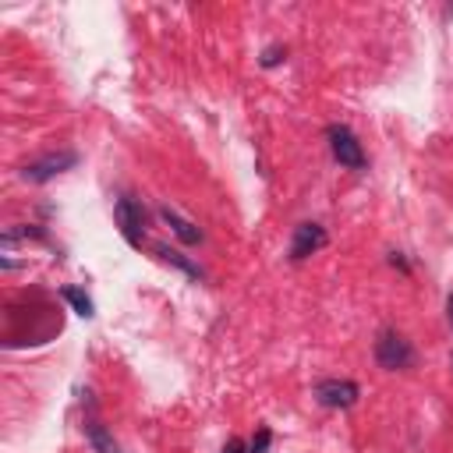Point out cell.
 <instances>
[{
    "label": "cell",
    "mask_w": 453,
    "mask_h": 453,
    "mask_svg": "<svg viewBox=\"0 0 453 453\" xmlns=\"http://www.w3.org/2000/svg\"><path fill=\"white\" fill-rule=\"evenodd\" d=\"M375 361L386 372H403V368L414 365V347L400 329H382L379 340H375Z\"/></svg>",
    "instance_id": "6da1fadb"
},
{
    "label": "cell",
    "mask_w": 453,
    "mask_h": 453,
    "mask_svg": "<svg viewBox=\"0 0 453 453\" xmlns=\"http://www.w3.org/2000/svg\"><path fill=\"white\" fill-rule=\"evenodd\" d=\"M326 142H329V152L340 166L347 170H365V149L357 142V134L347 127V124H329L326 127Z\"/></svg>",
    "instance_id": "7a4b0ae2"
},
{
    "label": "cell",
    "mask_w": 453,
    "mask_h": 453,
    "mask_svg": "<svg viewBox=\"0 0 453 453\" xmlns=\"http://www.w3.org/2000/svg\"><path fill=\"white\" fill-rule=\"evenodd\" d=\"M113 219H117L120 237L131 248H142V241H145V209H142V202H134L131 195H120L113 202Z\"/></svg>",
    "instance_id": "3957f363"
},
{
    "label": "cell",
    "mask_w": 453,
    "mask_h": 453,
    "mask_svg": "<svg viewBox=\"0 0 453 453\" xmlns=\"http://www.w3.org/2000/svg\"><path fill=\"white\" fill-rule=\"evenodd\" d=\"M357 396H361V386L354 379H322V382H315V400L329 411H347V407L357 403Z\"/></svg>",
    "instance_id": "277c9868"
},
{
    "label": "cell",
    "mask_w": 453,
    "mask_h": 453,
    "mask_svg": "<svg viewBox=\"0 0 453 453\" xmlns=\"http://www.w3.org/2000/svg\"><path fill=\"white\" fill-rule=\"evenodd\" d=\"M74 163H78V152H71V149H64V152H46V156H39V159L25 163V166H21V177H25V180H32V184H46L50 177H57V173L71 170Z\"/></svg>",
    "instance_id": "5b68a950"
},
{
    "label": "cell",
    "mask_w": 453,
    "mask_h": 453,
    "mask_svg": "<svg viewBox=\"0 0 453 453\" xmlns=\"http://www.w3.org/2000/svg\"><path fill=\"white\" fill-rule=\"evenodd\" d=\"M329 244V234L322 223H297L294 237H290V262H304L308 255L322 251Z\"/></svg>",
    "instance_id": "8992f818"
},
{
    "label": "cell",
    "mask_w": 453,
    "mask_h": 453,
    "mask_svg": "<svg viewBox=\"0 0 453 453\" xmlns=\"http://www.w3.org/2000/svg\"><path fill=\"white\" fill-rule=\"evenodd\" d=\"M159 216H163V223L177 234V241H184V244H198L202 241V230L191 223V219H184L177 209H170V205H159Z\"/></svg>",
    "instance_id": "52a82bcc"
},
{
    "label": "cell",
    "mask_w": 453,
    "mask_h": 453,
    "mask_svg": "<svg viewBox=\"0 0 453 453\" xmlns=\"http://www.w3.org/2000/svg\"><path fill=\"white\" fill-rule=\"evenodd\" d=\"M156 255L166 262V265H173V269H180L184 276H191V280H202L205 273H202V265H195L188 255H180L177 248H166V244H156Z\"/></svg>",
    "instance_id": "ba28073f"
},
{
    "label": "cell",
    "mask_w": 453,
    "mask_h": 453,
    "mask_svg": "<svg viewBox=\"0 0 453 453\" xmlns=\"http://www.w3.org/2000/svg\"><path fill=\"white\" fill-rule=\"evenodd\" d=\"M85 435H88V442H92V449L96 453H120V446H117V439L106 432V425H99L96 418H88L85 421Z\"/></svg>",
    "instance_id": "9c48e42d"
},
{
    "label": "cell",
    "mask_w": 453,
    "mask_h": 453,
    "mask_svg": "<svg viewBox=\"0 0 453 453\" xmlns=\"http://www.w3.org/2000/svg\"><path fill=\"white\" fill-rule=\"evenodd\" d=\"M60 297L74 308V315H81V319H92V315H96V304H92V297H88L81 287H64Z\"/></svg>",
    "instance_id": "30bf717a"
},
{
    "label": "cell",
    "mask_w": 453,
    "mask_h": 453,
    "mask_svg": "<svg viewBox=\"0 0 453 453\" xmlns=\"http://www.w3.org/2000/svg\"><path fill=\"white\" fill-rule=\"evenodd\" d=\"M269 442H273V432H269V428H258V432H255V439L248 442V453H265V449H269Z\"/></svg>",
    "instance_id": "8fae6325"
},
{
    "label": "cell",
    "mask_w": 453,
    "mask_h": 453,
    "mask_svg": "<svg viewBox=\"0 0 453 453\" xmlns=\"http://www.w3.org/2000/svg\"><path fill=\"white\" fill-rule=\"evenodd\" d=\"M283 57H287V50H283V46H269V50L262 53V67H276Z\"/></svg>",
    "instance_id": "7c38bea8"
},
{
    "label": "cell",
    "mask_w": 453,
    "mask_h": 453,
    "mask_svg": "<svg viewBox=\"0 0 453 453\" xmlns=\"http://www.w3.org/2000/svg\"><path fill=\"white\" fill-rule=\"evenodd\" d=\"M219 453H248V446H244L241 439H230V442H226V446H223Z\"/></svg>",
    "instance_id": "4fadbf2b"
},
{
    "label": "cell",
    "mask_w": 453,
    "mask_h": 453,
    "mask_svg": "<svg viewBox=\"0 0 453 453\" xmlns=\"http://www.w3.org/2000/svg\"><path fill=\"white\" fill-rule=\"evenodd\" d=\"M389 265H396V269H403V273H411V265H407V262H403V258H400V255H396V251H393V255H389Z\"/></svg>",
    "instance_id": "5bb4252c"
},
{
    "label": "cell",
    "mask_w": 453,
    "mask_h": 453,
    "mask_svg": "<svg viewBox=\"0 0 453 453\" xmlns=\"http://www.w3.org/2000/svg\"><path fill=\"white\" fill-rule=\"evenodd\" d=\"M446 322H449V329H453V290H449V297H446Z\"/></svg>",
    "instance_id": "9a60e30c"
}]
</instances>
